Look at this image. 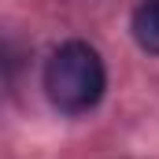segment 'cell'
<instances>
[{
	"label": "cell",
	"instance_id": "6da1fadb",
	"mask_svg": "<svg viewBox=\"0 0 159 159\" xmlns=\"http://www.w3.org/2000/svg\"><path fill=\"white\" fill-rule=\"evenodd\" d=\"M104 89H107L104 59L85 41H63L52 52V59L44 63V93L67 115H81L96 107Z\"/></svg>",
	"mask_w": 159,
	"mask_h": 159
},
{
	"label": "cell",
	"instance_id": "7a4b0ae2",
	"mask_svg": "<svg viewBox=\"0 0 159 159\" xmlns=\"http://www.w3.org/2000/svg\"><path fill=\"white\" fill-rule=\"evenodd\" d=\"M129 30H133V41H137L148 56H159V0L137 4V11H133V19H129Z\"/></svg>",
	"mask_w": 159,
	"mask_h": 159
}]
</instances>
